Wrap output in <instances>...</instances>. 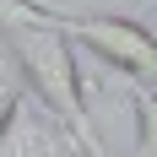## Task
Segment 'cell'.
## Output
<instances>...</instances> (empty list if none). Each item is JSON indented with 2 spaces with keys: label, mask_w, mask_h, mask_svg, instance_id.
Segmentation results:
<instances>
[{
  "label": "cell",
  "mask_w": 157,
  "mask_h": 157,
  "mask_svg": "<svg viewBox=\"0 0 157 157\" xmlns=\"http://www.w3.org/2000/svg\"><path fill=\"white\" fill-rule=\"evenodd\" d=\"M0 54H11L27 76V92L38 103H49V114L60 119L76 146L87 157H109L103 141L92 130V114H87V87H81V60H76V44L65 38L60 27V11H38L33 22H6L0 27Z\"/></svg>",
  "instance_id": "obj_1"
},
{
  "label": "cell",
  "mask_w": 157,
  "mask_h": 157,
  "mask_svg": "<svg viewBox=\"0 0 157 157\" xmlns=\"http://www.w3.org/2000/svg\"><path fill=\"white\" fill-rule=\"evenodd\" d=\"M60 27L71 44L92 49L114 76H125V87H146L157 92V38L136 22V16H109V11H60Z\"/></svg>",
  "instance_id": "obj_2"
},
{
  "label": "cell",
  "mask_w": 157,
  "mask_h": 157,
  "mask_svg": "<svg viewBox=\"0 0 157 157\" xmlns=\"http://www.w3.org/2000/svg\"><path fill=\"white\" fill-rule=\"evenodd\" d=\"M0 157H87V152L49 114V103H38L33 92L16 87L6 114H0Z\"/></svg>",
  "instance_id": "obj_3"
},
{
  "label": "cell",
  "mask_w": 157,
  "mask_h": 157,
  "mask_svg": "<svg viewBox=\"0 0 157 157\" xmlns=\"http://www.w3.org/2000/svg\"><path fill=\"white\" fill-rule=\"evenodd\" d=\"M130 103H136V157H157V92L130 87Z\"/></svg>",
  "instance_id": "obj_4"
},
{
  "label": "cell",
  "mask_w": 157,
  "mask_h": 157,
  "mask_svg": "<svg viewBox=\"0 0 157 157\" xmlns=\"http://www.w3.org/2000/svg\"><path fill=\"white\" fill-rule=\"evenodd\" d=\"M141 11H146V16H157V0H141Z\"/></svg>",
  "instance_id": "obj_5"
},
{
  "label": "cell",
  "mask_w": 157,
  "mask_h": 157,
  "mask_svg": "<svg viewBox=\"0 0 157 157\" xmlns=\"http://www.w3.org/2000/svg\"><path fill=\"white\" fill-rule=\"evenodd\" d=\"M6 103H11V92H6V87H0V114H6Z\"/></svg>",
  "instance_id": "obj_6"
}]
</instances>
